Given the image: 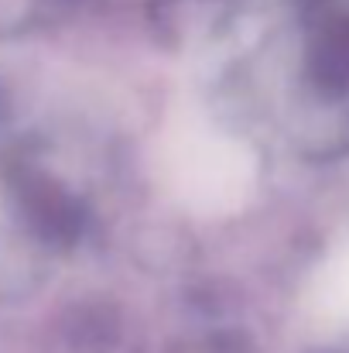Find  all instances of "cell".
<instances>
[{"label": "cell", "instance_id": "obj_1", "mask_svg": "<svg viewBox=\"0 0 349 353\" xmlns=\"http://www.w3.org/2000/svg\"><path fill=\"white\" fill-rule=\"evenodd\" d=\"M308 65L326 100L349 103V0H322L315 7Z\"/></svg>", "mask_w": 349, "mask_h": 353}]
</instances>
